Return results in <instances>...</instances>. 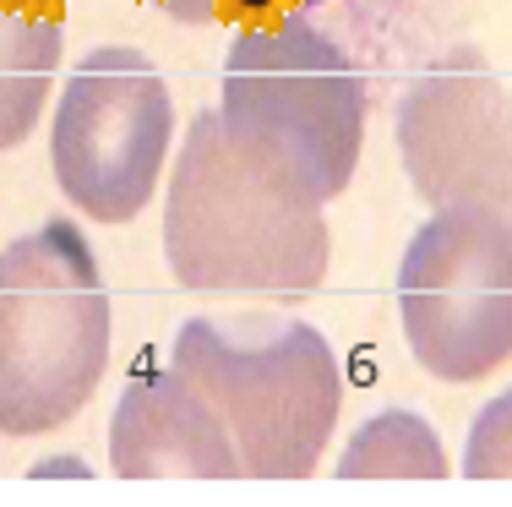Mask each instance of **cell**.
I'll list each match as a JSON object with an SVG mask.
<instances>
[{"label": "cell", "mask_w": 512, "mask_h": 507, "mask_svg": "<svg viewBox=\"0 0 512 507\" xmlns=\"http://www.w3.org/2000/svg\"><path fill=\"white\" fill-rule=\"evenodd\" d=\"M333 235L322 202L289 191L229 142L218 110L180 137L164 208V262L197 295H311L327 279Z\"/></svg>", "instance_id": "6da1fadb"}, {"label": "cell", "mask_w": 512, "mask_h": 507, "mask_svg": "<svg viewBox=\"0 0 512 507\" xmlns=\"http://www.w3.org/2000/svg\"><path fill=\"white\" fill-rule=\"evenodd\" d=\"M218 120L256 169L327 208L360 169L365 82L316 22L284 11L235 33Z\"/></svg>", "instance_id": "7a4b0ae2"}, {"label": "cell", "mask_w": 512, "mask_h": 507, "mask_svg": "<svg viewBox=\"0 0 512 507\" xmlns=\"http://www.w3.org/2000/svg\"><path fill=\"white\" fill-rule=\"evenodd\" d=\"M169 366L218 409L246 480H306L344 409L338 355L295 317H191Z\"/></svg>", "instance_id": "3957f363"}, {"label": "cell", "mask_w": 512, "mask_h": 507, "mask_svg": "<svg viewBox=\"0 0 512 507\" xmlns=\"http://www.w3.org/2000/svg\"><path fill=\"white\" fill-rule=\"evenodd\" d=\"M109 366V289L71 219L0 251V431L44 437L88 409Z\"/></svg>", "instance_id": "277c9868"}, {"label": "cell", "mask_w": 512, "mask_h": 507, "mask_svg": "<svg viewBox=\"0 0 512 507\" xmlns=\"http://www.w3.org/2000/svg\"><path fill=\"white\" fill-rule=\"evenodd\" d=\"M175 142L164 71L131 44H99L66 77L50 126L60 197L93 224H131L153 202Z\"/></svg>", "instance_id": "5b68a950"}, {"label": "cell", "mask_w": 512, "mask_h": 507, "mask_svg": "<svg viewBox=\"0 0 512 507\" xmlns=\"http://www.w3.org/2000/svg\"><path fill=\"white\" fill-rule=\"evenodd\" d=\"M398 322L436 382H480L512 360V224L431 208L398 262Z\"/></svg>", "instance_id": "8992f818"}, {"label": "cell", "mask_w": 512, "mask_h": 507, "mask_svg": "<svg viewBox=\"0 0 512 507\" xmlns=\"http://www.w3.org/2000/svg\"><path fill=\"white\" fill-rule=\"evenodd\" d=\"M393 131L425 208H485L512 224V93L474 44L409 82Z\"/></svg>", "instance_id": "52a82bcc"}, {"label": "cell", "mask_w": 512, "mask_h": 507, "mask_svg": "<svg viewBox=\"0 0 512 507\" xmlns=\"http://www.w3.org/2000/svg\"><path fill=\"white\" fill-rule=\"evenodd\" d=\"M120 480H246L224 420L175 366H142L109 415Z\"/></svg>", "instance_id": "ba28073f"}, {"label": "cell", "mask_w": 512, "mask_h": 507, "mask_svg": "<svg viewBox=\"0 0 512 507\" xmlns=\"http://www.w3.org/2000/svg\"><path fill=\"white\" fill-rule=\"evenodd\" d=\"M66 50V0H0V153L39 131Z\"/></svg>", "instance_id": "9c48e42d"}, {"label": "cell", "mask_w": 512, "mask_h": 507, "mask_svg": "<svg viewBox=\"0 0 512 507\" xmlns=\"http://www.w3.org/2000/svg\"><path fill=\"white\" fill-rule=\"evenodd\" d=\"M447 475H453V464L442 453V437L414 409L371 415L338 458V480H447Z\"/></svg>", "instance_id": "30bf717a"}, {"label": "cell", "mask_w": 512, "mask_h": 507, "mask_svg": "<svg viewBox=\"0 0 512 507\" xmlns=\"http://www.w3.org/2000/svg\"><path fill=\"white\" fill-rule=\"evenodd\" d=\"M463 475L469 480H512V388H502L474 415L469 448H463Z\"/></svg>", "instance_id": "8fae6325"}, {"label": "cell", "mask_w": 512, "mask_h": 507, "mask_svg": "<svg viewBox=\"0 0 512 507\" xmlns=\"http://www.w3.org/2000/svg\"><path fill=\"white\" fill-rule=\"evenodd\" d=\"M148 6H158L164 17H175V22H186V28H202V22L229 17V0H148Z\"/></svg>", "instance_id": "7c38bea8"}, {"label": "cell", "mask_w": 512, "mask_h": 507, "mask_svg": "<svg viewBox=\"0 0 512 507\" xmlns=\"http://www.w3.org/2000/svg\"><path fill=\"white\" fill-rule=\"evenodd\" d=\"M300 6H322V0H300Z\"/></svg>", "instance_id": "4fadbf2b"}]
</instances>
